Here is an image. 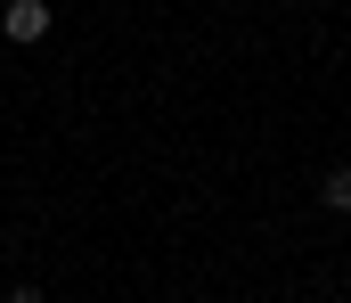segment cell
<instances>
[{
  "label": "cell",
  "mask_w": 351,
  "mask_h": 303,
  "mask_svg": "<svg viewBox=\"0 0 351 303\" xmlns=\"http://www.w3.org/2000/svg\"><path fill=\"white\" fill-rule=\"evenodd\" d=\"M49 25H58V16H49V0H8V8H0V33H8L16 49L49 41Z\"/></svg>",
  "instance_id": "6da1fadb"
},
{
  "label": "cell",
  "mask_w": 351,
  "mask_h": 303,
  "mask_svg": "<svg viewBox=\"0 0 351 303\" xmlns=\"http://www.w3.org/2000/svg\"><path fill=\"white\" fill-rule=\"evenodd\" d=\"M319 205H327V213H351V164H335V172L319 181Z\"/></svg>",
  "instance_id": "7a4b0ae2"
},
{
  "label": "cell",
  "mask_w": 351,
  "mask_h": 303,
  "mask_svg": "<svg viewBox=\"0 0 351 303\" xmlns=\"http://www.w3.org/2000/svg\"><path fill=\"white\" fill-rule=\"evenodd\" d=\"M8 303H41V287H8Z\"/></svg>",
  "instance_id": "3957f363"
}]
</instances>
